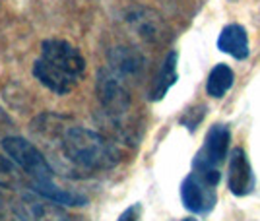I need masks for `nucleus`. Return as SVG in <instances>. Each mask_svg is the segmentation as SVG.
<instances>
[{
    "label": "nucleus",
    "mask_w": 260,
    "mask_h": 221,
    "mask_svg": "<svg viewBox=\"0 0 260 221\" xmlns=\"http://www.w3.org/2000/svg\"><path fill=\"white\" fill-rule=\"evenodd\" d=\"M62 148L70 163L87 171L109 169L119 161L117 150L111 145L109 140H105L101 134L82 126L66 128L62 136Z\"/></svg>",
    "instance_id": "1"
},
{
    "label": "nucleus",
    "mask_w": 260,
    "mask_h": 221,
    "mask_svg": "<svg viewBox=\"0 0 260 221\" xmlns=\"http://www.w3.org/2000/svg\"><path fill=\"white\" fill-rule=\"evenodd\" d=\"M2 148L12 157V161L23 169L33 180H53V169L31 142L18 136H6L2 140Z\"/></svg>",
    "instance_id": "2"
},
{
    "label": "nucleus",
    "mask_w": 260,
    "mask_h": 221,
    "mask_svg": "<svg viewBox=\"0 0 260 221\" xmlns=\"http://www.w3.org/2000/svg\"><path fill=\"white\" fill-rule=\"evenodd\" d=\"M98 97L103 109L119 117L130 109V93L124 80L115 74L111 68H103L98 76Z\"/></svg>",
    "instance_id": "3"
},
{
    "label": "nucleus",
    "mask_w": 260,
    "mask_h": 221,
    "mask_svg": "<svg viewBox=\"0 0 260 221\" xmlns=\"http://www.w3.org/2000/svg\"><path fill=\"white\" fill-rule=\"evenodd\" d=\"M124 20L134 33L148 43H161L169 37V27L161 16L146 6H132L124 14Z\"/></svg>",
    "instance_id": "4"
},
{
    "label": "nucleus",
    "mask_w": 260,
    "mask_h": 221,
    "mask_svg": "<svg viewBox=\"0 0 260 221\" xmlns=\"http://www.w3.org/2000/svg\"><path fill=\"white\" fill-rule=\"evenodd\" d=\"M41 58L54 64L56 68L64 70L66 74L74 76L76 80L84 76L86 72V58L80 55L74 45L62 39H47L41 45Z\"/></svg>",
    "instance_id": "5"
},
{
    "label": "nucleus",
    "mask_w": 260,
    "mask_h": 221,
    "mask_svg": "<svg viewBox=\"0 0 260 221\" xmlns=\"http://www.w3.org/2000/svg\"><path fill=\"white\" fill-rule=\"evenodd\" d=\"M181 198L188 211L208 213L216 206V187L202 177H198L196 173H190L181 185Z\"/></svg>",
    "instance_id": "6"
},
{
    "label": "nucleus",
    "mask_w": 260,
    "mask_h": 221,
    "mask_svg": "<svg viewBox=\"0 0 260 221\" xmlns=\"http://www.w3.org/2000/svg\"><path fill=\"white\" fill-rule=\"evenodd\" d=\"M228 187L235 196H247L254 188L252 169H250V163L247 159V154L241 148H235L229 155Z\"/></svg>",
    "instance_id": "7"
},
{
    "label": "nucleus",
    "mask_w": 260,
    "mask_h": 221,
    "mask_svg": "<svg viewBox=\"0 0 260 221\" xmlns=\"http://www.w3.org/2000/svg\"><path fill=\"white\" fill-rule=\"evenodd\" d=\"M229 148V128L223 124H214L206 134L204 148L198 152L194 163L208 167H217L228 155Z\"/></svg>",
    "instance_id": "8"
},
{
    "label": "nucleus",
    "mask_w": 260,
    "mask_h": 221,
    "mask_svg": "<svg viewBox=\"0 0 260 221\" xmlns=\"http://www.w3.org/2000/svg\"><path fill=\"white\" fill-rule=\"evenodd\" d=\"M146 64V58L138 49L128 47V45H119L109 51V68L119 74L122 80L124 78H136L142 74Z\"/></svg>",
    "instance_id": "9"
},
{
    "label": "nucleus",
    "mask_w": 260,
    "mask_h": 221,
    "mask_svg": "<svg viewBox=\"0 0 260 221\" xmlns=\"http://www.w3.org/2000/svg\"><path fill=\"white\" fill-rule=\"evenodd\" d=\"M33 76L37 78L45 88L54 91V93H58V95L70 93L78 84L76 78L66 74L64 70L56 68L54 64H51V62H47L45 58L35 60V64H33Z\"/></svg>",
    "instance_id": "10"
},
{
    "label": "nucleus",
    "mask_w": 260,
    "mask_h": 221,
    "mask_svg": "<svg viewBox=\"0 0 260 221\" xmlns=\"http://www.w3.org/2000/svg\"><path fill=\"white\" fill-rule=\"evenodd\" d=\"M219 51L228 53L237 60H245L249 56V37L245 27H241L237 23H231L228 27H223V31L219 33L217 39Z\"/></svg>",
    "instance_id": "11"
},
{
    "label": "nucleus",
    "mask_w": 260,
    "mask_h": 221,
    "mask_svg": "<svg viewBox=\"0 0 260 221\" xmlns=\"http://www.w3.org/2000/svg\"><path fill=\"white\" fill-rule=\"evenodd\" d=\"M31 187L37 194H41L43 198L51 200V202L58 204V206L74 208V206H86L87 204V198L84 194H80L76 190H68V188L56 187L51 180H33Z\"/></svg>",
    "instance_id": "12"
},
{
    "label": "nucleus",
    "mask_w": 260,
    "mask_h": 221,
    "mask_svg": "<svg viewBox=\"0 0 260 221\" xmlns=\"http://www.w3.org/2000/svg\"><path fill=\"white\" fill-rule=\"evenodd\" d=\"M23 208L31 221H74L68 211L62 210V206L54 204L51 200H37L33 196L23 198Z\"/></svg>",
    "instance_id": "13"
},
{
    "label": "nucleus",
    "mask_w": 260,
    "mask_h": 221,
    "mask_svg": "<svg viewBox=\"0 0 260 221\" xmlns=\"http://www.w3.org/2000/svg\"><path fill=\"white\" fill-rule=\"evenodd\" d=\"M175 82H177V53L171 51L167 58L163 60L161 68L155 76V82L152 86V91H150V99L152 101H159L165 97V93L171 89Z\"/></svg>",
    "instance_id": "14"
},
{
    "label": "nucleus",
    "mask_w": 260,
    "mask_h": 221,
    "mask_svg": "<svg viewBox=\"0 0 260 221\" xmlns=\"http://www.w3.org/2000/svg\"><path fill=\"white\" fill-rule=\"evenodd\" d=\"M233 80H235V74L233 70L228 66V64H217L210 76H208V84H206V91L210 97H223V93L228 91L231 86H233Z\"/></svg>",
    "instance_id": "15"
},
{
    "label": "nucleus",
    "mask_w": 260,
    "mask_h": 221,
    "mask_svg": "<svg viewBox=\"0 0 260 221\" xmlns=\"http://www.w3.org/2000/svg\"><path fill=\"white\" fill-rule=\"evenodd\" d=\"M22 185V175L14 167L10 159L0 155V187L4 188H18Z\"/></svg>",
    "instance_id": "16"
},
{
    "label": "nucleus",
    "mask_w": 260,
    "mask_h": 221,
    "mask_svg": "<svg viewBox=\"0 0 260 221\" xmlns=\"http://www.w3.org/2000/svg\"><path fill=\"white\" fill-rule=\"evenodd\" d=\"M138 217H140V206L136 204V206H130L128 210L122 211L117 221H138Z\"/></svg>",
    "instance_id": "17"
},
{
    "label": "nucleus",
    "mask_w": 260,
    "mask_h": 221,
    "mask_svg": "<svg viewBox=\"0 0 260 221\" xmlns=\"http://www.w3.org/2000/svg\"><path fill=\"white\" fill-rule=\"evenodd\" d=\"M0 221H27V219L23 215H20L18 211L0 210Z\"/></svg>",
    "instance_id": "18"
},
{
    "label": "nucleus",
    "mask_w": 260,
    "mask_h": 221,
    "mask_svg": "<svg viewBox=\"0 0 260 221\" xmlns=\"http://www.w3.org/2000/svg\"><path fill=\"white\" fill-rule=\"evenodd\" d=\"M2 124H10V121H8V117L2 113V109H0V128H2Z\"/></svg>",
    "instance_id": "19"
},
{
    "label": "nucleus",
    "mask_w": 260,
    "mask_h": 221,
    "mask_svg": "<svg viewBox=\"0 0 260 221\" xmlns=\"http://www.w3.org/2000/svg\"><path fill=\"white\" fill-rule=\"evenodd\" d=\"M2 204H4V200H2V194H0V210H2Z\"/></svg>",
    "instance_id": "20"
},
{
    "label": "nucleus",
    "mask_w": 260,
    "mask_h": 221,
    "mask_svg": "<svg viewBox=\"0 0 260 221\" xmlns=\"http://www.w3.org/2000/svg\"><path fill=\"white\" fill-rule=\"evenodd\" d=\"M183 221H196V219H192V217H186V219H183Z\"/></svg>",
    "instance_id": "21"
}]
</instances>
